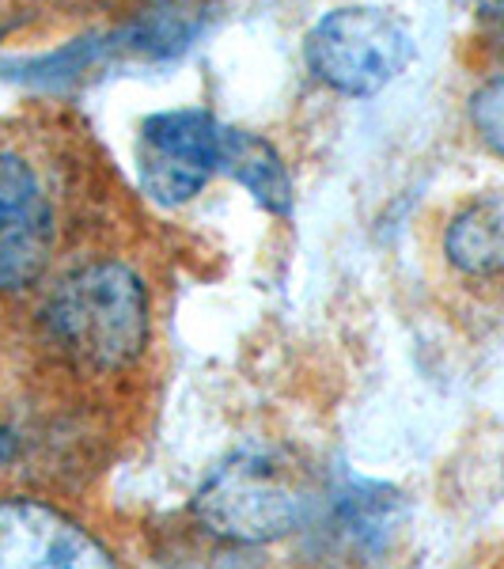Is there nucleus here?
Here are the masks:
<instances>
[{
    "instance_id": "1",
    "label": "nucleus",
    "mask_w": 504,
    "mask_h": 569,
    "mask_svg": "<svg viewBox=\"0 0 504 569\" xmlns=\"http://www.w3.org/2000/svg\"><path fill=\"white\" fill-rule=\"evenodd\" d=\"M42 323L80 369H122L149 342V292L122 262L80 266L50 292Z\"/></svg>"
},
{
    "instance_id": "2",
    "label": "nucleus",
    "mask_w": 504,
    "mask_h": 569,
    "mask_svg": "<svg viewBox=\"0 0 504 569\" xmlns=\"http://www.w3.org/2000/svg\"><path fill=\"white\" fill-rule=\"evenodd\" d=\"M194 509L205 531L220 539L270 543V539H281L304 525L311 498L296 471L278 456L243 452L201 486Z\"/></svg>"
},
{
    "instance_id": "3",
    "label": "nucleus",
    "mask_w": 504,
    "mask_h": 569,
    "mask_svg": "<svg viewBox=\"0 0 504 569\" xmlns=\"http://www.w3.org/2000/svg\"><path fill=\"white\" fill-rule=\"evenodd\" d=\"M308 69L342 96H375L414 58V39L383 8H334L308 31Z\"/></svg>"
},
{
    "instance_id": "4",
    "label": "nucleus",
    "mask_w": 504,
    "mask_h": 569,
    "mask_svg": "<svg viewBox=\"0 0 504 569\" xmlns=\"http://www.w3.org/2000/svg\"><path fill=\"white\" fill-rule=\"evenodd\" d=\"M224 126L209 110H160L141 126L137 168L144 194L160 206H187L220 171Z\"/></svg>"
},
{
    "instance_id": "5",
    "label": "nucleus",
    "mask_w": 504,
    "mask_h": 569,
    "mask_svg": "<svg viewBox=\"0 0 504 569\" xmlns=\"http://www.w3.org/2000/svg\"><path fill=\"white\" fill-rule=\"evenodd\" d=\"M53 247V213L34 168L0 152V289L39 281Z\"/></svg>"
},
{
    "instance_id": "6",
    "label": "nucleus",
    "mask_w": 504,
    "mask_h": 569,
    "mask_svg": "<svg viewBox=\"0 0 504 569\" xmlns=\"http://www.w3.org/2000/svg\"><path fill=\"white\" fill-rule=\"evenodd\" d=\"M0 569H114L65 512L31 498L0 501Z\"/></svg>"
},
{
    "instance_id": "7",
    "label": "nucleus",
    "mask_w": 504,
    "mask_h": 569,
    "mask_svg": "<svg viewBox=\"0 0 504 569\" xmlns=\"http://www.w3.org/2000/svg\"><path fill=\"white\" fill-rule=\"evenodd\" d=\"M220 171L232 176L270 213H289L292 209V179L278 149L265 144L262 137L224 126V137H220Z\"/></svg>"
},
{
    "instance_id": "8",
    "label": "nucleus",
    "mask_w": 504,
    "mask_h": 569,
    "mask_svg": "<svg viewBox=\"0 0 504 569\" xmlns=\"http://www.w3.org/2000/svg\"><path fill=\"white\" fill-rule=\"evenodd\" d=\"M444 251L452 266L471 278L504 273V194L471 201L455 213L444 236Z\"/></svg>"
},
{
    "instance_id": "9",
    "label": "nucleus",
    "mask_w": 504,
    "mask_h": 569,
    "mask_svg": "<svg viewBox=\"0 0 504 569\" xmlns=\"http://www.w3.org/2000/svg\"><path fill=\"white\" fill-rule=\"evenodd\" d=\"M471 122L493 152L504 156V77H493L471 96Z\"/></svg>"
},
{
    "instance_id": "10",
    "label": "nucleus",
    "mask_w": 504,
    "mask_h": 569,
    "mask_svg": "<svg viewBox=\"0 0 504 569\" xmlns=\"http://www.w3.org/2000/svg\"><path fill=\"white\" fill-rule=\"evenodd\" d=\"M16 456V440L4 433V429H0V467H4L8 460H12Z\"/></svg>"
},
{
    "instance_id": "11",
    "label": "nucleus",
    "mask_w": 504,
    "mask_h": 569,
    "mask_svg": "<svg viewBox=\"0 0 504 569\" xmlns=\"http://www.w3.org/2000/svg\"><path fill=\"white\" fill-rule=\"evenodd\" d=\"M493 20H497L504 31V0H493Z\"/></svg>"
}]
</instances>
